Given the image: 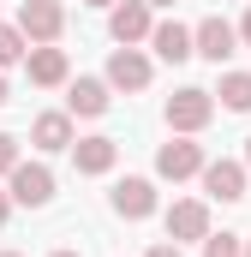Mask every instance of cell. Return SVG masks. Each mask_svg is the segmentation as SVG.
<instances>
[{
    "mask_svg": "<svg viewBox=\"0 0 251 257\" xmlns=\"http://www.w3.org/2000/svg\"><path fill=\"white\" fill-rule=\"evenodd\" d=\"M162 114H168V126L180 132V138H191V132L209 126L215 96H209V90H197V84H186V90H174V96H168V108H162Z\"/></svg>",
    "mask_w": 251,
    "mask_h": 257,
    "instance_id": "cell-1",
    "label": "cell"
},
{
    "mask_svg": "<svg viewBox=\"0 0 251 257\" xmlns=\"http://www.w3.org/2000/svg\"><path fill=\"white\" fill-rule=\"evenodd\" d=\"M60 30H66L60 0H24L18 6V36L24 42H60Z\"/></svg>",
    "mask_w": 251,
    "mask_h": 257,
    "instance_id": "cell-2",
    "label": "cell"
},
{
    "mask_svg": "<svg viewBox=\"0 0 251 257\" xmlns=\"http://www.w3.org/2000/svg\"><path fill=\"white\" fill-rule=\"evenodd\" d=\"M191 54H203V60H233L239 54V30L227 24V18H203L197 30H191Z\"/></svg>",
    "mask_w": 251,
    "mask_h": 257,
    "instance_id": "cell-3",
    "label": "cell"
},
{
    "mask_svg": "<svg viewBox=\"0 0 251 257\" xmlns=\"http://www.w3.org/2000/svg\"><path fill=\"white\" fill-rule=\"evenodd\" d=\"M12 203H24V209H42V203H48V197H54V174H48V168H42V162H18V168H12Z\"/></svg>",
    "mask_w": 251,
    "mask_h": 257,
    "instance_id": "cell-4",
    "label": "cell"
},
{
    "mask_svg": "<svg viewBox=\"0 0 251 257\" xmlns=\"http://www.w3.org/2000/svg\"><path fill=\"white\" fill-rule=\"evenodd\" d=\"M197 168H203V144H191V138H168L156 150V174L162 180H191Z\"/></svg>",
    "mask_w": 251,
    "mask_h": 257,
    "instance_id": "cell-5",
    "label": "cell"
},
{
    "mask_svg": "<svg viewBox=\"0 0 251 257\" xmlns=\"http://www.w3.org/2000/svg\"><path fill=\"white\" fill-rule=\"evenodd\" d=\"M197 174H203V192L215 203H239L245 197V162H203Z\"/></svg>",
    "mask_w": 251,
    "mask_h": 257,
    "instance_id": "cell-6",
    "label": "cell"
},
{
    "mask_svg": "<svg viewBox=\"0 0 251 257\" xmlns=\"http://www.w3.org/2000/svg\"><path fill=\"white\" fill-rule=\"evenodd\" d=\"M108 30H114V42H120V48L144 42V36H150V6H144V0H114Z\"/></svg>",
    "mask_w": 251,
    "mask_h": 257,
    "instance_id": "cell-7",
    "label": "cell"
},
{
    "mask_svg": "<svg viewBox=\"0 0 251 257\" xmlns=\"http://www.w3.org/2000/svg\"><path fill=\"white\" fill-rule=\"evenodd\" d=\"M24 66H30V84H42V90H54V84H66V48H54V42H36L30 54H24Z\"/></svg>",
    "mask_w": 251,
    "mask_h": 257,
    "instance_id": "cell-8",
    "label": "cell"
},
{
    "mask_svg": "<svg viewBox=\"0 0 251 257\" xmlns=\"http://www.w3.org/2000/svg\"><path fill=\"white\" fill-rule=\"evenodd\" d=\"M114 215H126V221H144V215H156V186L150 180H120L114 186Z\"/></svg>",
    "mask_w": 251,
    "mask_h": 257,
    "instance_id": "cell-9",
    "label": "cell"
},
{
    "mask_svg": "<svg viewBox=\"0 0 251 257\" xmlns=\"http://www.w3.org/2000/svg\"><path fill=\"white\" fill-rule=\"evenodd\" d=\"M209 233V209L197 203V197H180L174 209H168V239L180 245V239H203Z\"/></svg>",
    "mask_w": 251,
    "mask_h": 257,
    "instance_id": "cell-10",
    "label": "cell"
},
{
    "mask_svg": "<svg viewBox=\"0 0 251 257\" xmlns=\"http://www.w3.org/2000/svg\"><path fill=\"white\" fill-rule=\"evenodd\" d=\"M66 114H78V120L108 114V78H78V84L66 90Z\"/></svg>",
    "mask_w": 251,
    "mask_h": 257,
    "instance_id": "cell-11",
    "label": "cell"
},
{
    "mask_svg": "<svg viewBox=\"0 0 251 257\" xmlns=\"http://www.w3.org/2000/svg\"><path fill=\"white\" fill-rule=\"evenodd\" d=\"M108 84H114V90H144V84H150V60H144L138 48H114V54H108Z\"/></svg>",
    "mask_w": 251,
    "mask_h": 257,
    "instance_id": "cell-12",
    "label": "cell"
},
{
    "mask_svg": "<svg viewBox=\"0 0 251 257\" xmlns=\"http://www.w3.org/2000/svg\"><path fill=\"white\" fill-rule=\"evenodd\" d=\"M150 48H156L168 66H180V60H191V30L180 24V18H168V24H150Z\"/></svg>",
    "mask_w": 251,
    "mask_h": 257,
    "instance_id": "cell-13",
    "label": "cell"
},
{
    "mask_svg": "<svg viewBox=\"0 0 251 257\" xmlns=\"http://www.w3.org/2000/svg\"><path fill=\"white\" fill-rule=\"evenodd\" d=\"M114 156H120V144H114V138H78V144H72L78 174H108V168H114Z\"/></svg>",
    "mask_w": 251,
    "mask_h": 257,
    "instance_id": "cell-14",
    "label": "cell"
},
{
    "mask_svg": "<svg viewBox=\"0 0 251 257\" xmlns=\"http://www.w3.org/2000/svg\"><path fill=\"white\" fill-rule=\"evenodd\" d=\"M30 144L36 150H72V114H36V126H30Z\"/></svg>",
    "mask_w": 251,
    "mask_h": 257,
    "instance_id": "cell-15",
    "label": "cell"
},
{
    "mask_svg": "<svg viewBox=\"0 0 251 257\" xmlns=\"http://www.w3.org/2000/svg\"><path fill=\"white\" fill-rule=\"evenodd\" d=\"M215 96H221V108H233V114H251V72H227Z\"/></svg>",
    "mask_w": 251,
    "mask_h": 257,
    "instance_id": "cell-16",
    "label": "cell"
},
{
    "mask_svg": "<svg viewBox=\"0 0 251 257\" xmlns=\"http://www.w3.org/2000/svg\"><path fill=\"white\" fill-rule=\"evenodd\" d=\"M24 54H30V48H24V36H18V24H0V66H18Z\"/></svg>",
    "mask_w": 251,
    "mask_h": 257,
    "instance_id": "cell-17",
    "label": "cell"
},
{
    "mask_svg": "<svg viewBox=\"0 0 251 257\" xmlns=\"http://www.w3.org/2000/svg\"><path fill=\"white\" fill-rule=\"evenodd\" d=\"M239 251H245L239 233H227V227L221 233H203V257H239Z\"/></svg>",
    "mask_w": 251,
    "mask_h": 257,
    "instance_id": "cell-18",
    "label": "cell"
},
{
    "mask_svg": "<svg viewBox=\"0 0 251 257\" xmlns=\"http://www.w3.org/2000/svg\"><path fill=\"white\" fill-rule=\"evenodd\" d=\"M12 168H18V138L0 132V174H12Z\"/></svg>",
    "mask_w": 251,
    "mask_h": 257,
    "instance_id": "cell-19",
    "label": "cell"
},
{
    "mask_svg": "<svg viewBox=\"0 0 251 257\" xmlns=\"http://www.w3.org/2000/svg\"><path fill=\"white\" fill-rule=\"evenodd\" d=\"M150 257H186V251H180V245L168 239V245H156V251H150Z\"/></svg>",
    "mask_w": 251,
    "mask_h": 257,
    "instance_id": "cell-20",
    "label": "cell"
},
{
    "mask_svg": "<svg viewBox=\"0 0 251 257\" xmlns=\"http://www.w3.org/2000/svg\"><path fill=\"white\" fill-rule=\"evenodd\" d=\"M233 30H239V42H251V12L239 18V24H233Z\"/></svg>",
    "mask_w": 251,
    "mask_h": 257,
    "instance_id": "cell-21",
    "label": "cell"
},
{
    "mask_svg": "<svg viewBox=\"0 0 251 257\" xmlns=\"http://www.w3.org/2000/svg\"><path fill=\"white\" fill-rule=\"evenodd\" d=\"M6 209H12V197H6V192H0V227H6Z\"/></svg>",
    "mask_w": 251,
    "mask_h": 257,
    "instance_id": "cell-22",
    "label": "cell"
},
{
    "mask_svg": "<svg viewBox=\"0 0 251 257\" xmlns=\"http://www.w3.org/2000/svg\"><path fill=\"white\" fill-rule=\"evenodd\" d=\"M54 257H84V251H72V245H60V251H54Z\"/></svg>",
    "mask_w": 251,
    "mask_h": 257,
    "instance_id": "cell-23",
    "label": "cell"
},
{
    "mask_svg": "<svg viewBox=\"0 0 251 257\" xmlns=\"http://www.w3.org/2000/svg\"><path fill=\"white\" fill-rule=\"evenodd\" d=\"M6 102H12V96H6V78H0V108H6Z\"/></svg>",
    "mask_w": 251,
    "mask_h": 257,
    "instance_id": "cell-24",
    "label": "cell"
},
{
    "mask_svg": "<svg viewBox=\"0 0 251 257\" xmlns=\"http://www.w3.org/2000/svg\"><path fill=\"white\" fill-rule=\"evenodd\" d=\"M144 6H174V0H144Z\"/></svg>",
    "mask_w": 251,
    "mask_h": 257,
    "instance_id": "cell-25",
    "label": "cell"
},
{
    "mask_svg": "<svg viewBox=\"0 0 251 257\" xmlns=\"http://www.w3.org/2000/svg\"><path fill=\"white\" fill-rule=\"evenodd\" d=\"M90 6H114V0H90Z\"/></svg>",
    "mask_w": 251,
    "mask_h": 257,
    "instance_id": "cell-26",
    "label": "cell"
},
{
    "mask_svg": "<svg viewBox=\"0 0 251 257\" xmlns=\"http://www.w3.org/2000/svg\"><path fill=\"white\" fill-rule=\"evenodd\" d=\"M245 162H251V138H245Z\"/></svg>",
    "mask_w": 251,
    "mask_h": 257,
    "instance_id": "cell-27",
    "label": "cell"
},
{
    "mask_svg": "<svg viewBox=\"0 0 251 257\" xmlns=\"http://www.w3.org/2000/svg\"><path fill=\"white\" fill-rule=\"evenodd\" d=\"M0 257H18V251H0Z\"/></svg>",
    "mask_w": 251,
    "mask_h": 257,
    "instance_id": "cell-28",
    "label": "cell"
},
{
    "mask_svg": "<svg viewBox=\"0 0 251 257\" xmlns=\"http://www.w3.org/2000/svg\"><path fill=\"white\" fill-rule=\"evenodd\" d=\"M239 257H251V245H245V251H239Z\"/></svg>",
    "mask_w": 251,
    "mask_h": 257,
    "instance_id": "cell-29",
    "label": "cell"
}]
</instances>
